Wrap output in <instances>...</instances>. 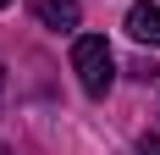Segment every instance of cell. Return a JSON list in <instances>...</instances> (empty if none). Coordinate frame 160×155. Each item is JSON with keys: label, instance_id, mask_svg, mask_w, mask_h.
<instances>
[{"label": "cell", "instance_id": "cell-1", "mask_svg": "<svg viewBox=\"0 0 160 155\" xmlns=\"http://www.w3.org/2000/svg\"><path fill=\"white\" fill-rule=\"evenodd\" d=\"M72 72H78V83H83L88 100H105V94H111V78H116L111 45H105L99 33H78V45H72Z\"/></svg>", "mask_w": 160, "mask_h": 155}, {"label": "cell", "instance_id": "cell-2", "mask_svg": "<svg viewBox=\"0 0 160 155\" xmlns=\"http://www.w3.org/2000/svg\"><path fill=\"white\" fill-rule=\"evenodd\" d=\"M33 17H39V22H44L50 33H72V28L83 22L78 0H39V6H33Z\"/></svg>", "mask_w": 160, "mask_h": 155}, {"label": "cell", "instance_id": "cell-3", "mask_svg": "<svg viewBox=\"0 0 160 155\" xmlns=\"http://www.w3.org/2000/svg\"><path fill=\"white\" fill-rule=\"evenodd\" d=\"M127 33L138 39V45H160V6L155 0H138L127 11Z\"/></svg>", "mask_w": 160, "mask_h": 155}, {"label": "cell", "instance_id": "cell-4", "mask_svg": "<svg viewBox=\"0 0 160 155\" xmlns=\"http://www.w3.org/2000/svg\"><path fill=\"white\" fill-rule=\"evenodd\" d=\"M132 78H138V83H155V78H160V67L149 61V56H138V61H132Z\"/></svg>", "mask_w": 160, "mask_h": 155}, {"label": "cell", "instance_id": "cell-5", "mask_svg": "<svg viewBox=\"0 0 160 155\" xmlns=\"http://www.w3.org/2000/svg\"><path fill=\"white\" fill-rule=\"evenodd\" d=\"M138 155H160V133H155V139H144V144H138Z\"/></svg>", "mask_w": 160, "mask_h": 155}, {"label": "cell", "instance_id": "cell-6", "mask_svg": "<svg viewBox=\"0 0 160 155\" xmlns=\"http://www.w3.org/2000/svg\"><path fill=\"white\" fill-rule=\"evenodd\" d=\"M6 83H11V78H6V61H0V94H6Z\"/></svg>", "mask_w": 160, "mask_h": 155}, {"label": "cell", "instance_id": "cell-7", "mask_svg": "<svg viewBox=\"0 0 160 155\" xmlns=\"http://www.w3.org/2000/svg\"><path fill=\"white\" fill-rule=\"evenodd\" d=\"M0 155H11V150H6V144H0Z\"/></svg>", "mask_w": 160, "mask_h": 155}, {"label": "cell", "instance_id": "cell-8", "mask_svg": "<svg viewBox=\"0 0 160 155\" xmlns=\"http://www.w3.org/2000/svg\"><path fill=\"white\" fill-rule=\"evenodd\" d=\"M0 6H11V0H0Z\"/></svg>", "mask_w": 160, "mask_h": 155}]
</instances>
